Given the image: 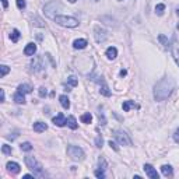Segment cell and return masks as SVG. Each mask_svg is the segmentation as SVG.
Instances as JSON below:
<instances>
[{
    "instance_id": "d590c367",
    "label": "cell",
    "mask_w": 179,
    "mask_h": 179,
    "mask_svg": "<svg viewBox=\"0 0 179 179\" xmlns=\"http://www.w3.org/2000/svg\"><path fill=\"white\" fill-rule=\"evenodd\" d=\"M39 95H41V97H45V95H46V88H45V87H41V88H39Z\"/></svg>"
},
{
    "instance_id": "52a82bcc",
    "label": "cell",
    "mask_w": 179,
    "mask_h": 179,
    "mask_svg": "<svg viewBox=\"0 0 179 179\" xmlns=\"http://www.w3.org/2000/svg\"><path fill=\"white\" fill-rule=\"evenodd\" d=\"M171 49H172V56H174V59H175L176 65L179 66V42L175 39V38H174V41H172Z\"/></svg>"
},
{
    "instance_id": "4316f807",
    "label": "cell",
    "mask_w": 179,
    "mask_h": 179,
    "mask_svg": "<svg viewBox=\"0 0 179 179\" xmlns=\"http://www.w3.org/2000/svg\"><path fill=\"white\" fill-rule=\"evenodd\" d=\"M0 70H2V71H0V77H4L10 71V67L6 66V65H2V66H0Z\"/></svg>"
},
{
    "instance_id": "8992f818",
    "label": "cell",
    "mask_w": 179,
    "mask_h": 179,
    "mask_svg": "<svg viewBox=\"0 0 179 179\" xmlns=\"http://www.w3.org/2000/svg\"><path fill=\"white\" fill-rule=\"evenodd\" d=\"M94 37H95V41L97 42H104V41L108 38V34H106V31L104 28H101V27H95V31H94Z\"/></svg>"
},
{
    "instance_id": "f546056e",
    "label": "cell",
    "mask_w": 179,
    "mask_h": 179,
    "mask_svg": "<svg viewBox=\"0 0 179 179\" xmlns=\"http://www.w3.org/2000/svg\"><path fill=\"white\" fill-rule=\"evenodd\" d=\"M95 144H97V147H98V148H101V147H102L104 140H102V137H101V136H97V139H95Z\"/></svg>"
},
{
    "instance_id": "5b68a950",
    "label": "cell",
    "mask_w": 179,
    "mask_h": 179,
    "mask_svg": "<svg viewBox=\"0 0 179 179\" xmlns=\"http://www.w3.org/2000/svg\"><path fill=\"white\" fill-rule=\"evenodd\" d=\"M113 134H115V139H116L118 141H119V144H122V146H130V144H132V140L129 139V136L124 132H122V130H115Z\"/></svg>"
},
{
    "instance_id": "ab89813d",
    "label": "cell",
    "mask_w": 179,
    "mask_h": 179,
    "mask_svg": "<svg viewBox=\"0 0 179 179\" xmlns=\"http://www.w3.org/2000/svg\"><path fill=\"white\" fill-rule=\"evenodd\" d=\"M121 76H122V77L126 76V70H122V71H121Z\"/></svg>"
},
{
    "instance_id": "44dd1931",
    "label": "cell",
    "mask_w": 179,
    "mask_h": 179,
    "mask_svg": "<svg viewBox=\"0 0 179 179\" xmlns=\"http://www.w3.org/2000/svg\"><path fill=\"white\" fill-rule=\"evenodd\" d=\"M20 37H21V34H20L18 29H13L10 34V39L13 41V42H17V41L20 39Z\"/></svg>"
},
{
    "instance_id": "d4e9b609",
    "label": "cell",
    "mask_w": 179,
    "mask_h": 179,
    "mask_svg": "<svg viewBox=\"0 0 179 179\" xmlns=\"http://www.w3.org/2000/svg\"><path fill=\"white\" fill-rule=\"evenodd\" d=\"M67 83H69V85H71V87H76V85L78 84V80H77V77L70 76L69 78H67Z\"/></svg>"
},
{
    "instance_id": "74e56055",
    "label": "cell",
    "mask_w": 179,
    "mask_h": 179,
    "mask_svg": "<svg viewBox=\"0 0 179 179\" xmlns=\"http://www.w3.org/2000/svg\"><path fill=\"white\" fill-rule=\"evenodd\" d=\"M174 139H175V141H179V129L175 132V136H174Z\"/></svg>"
},
{
    "instance_id": "d6a6232c",
    "label": "cell",
    "mask_w": 179,
    "mask_h": 179,
    "mask_svg": "<svg viewBox=\"0 0 179 179\" xmlns=\"http://www.w3.org/2000/svg\"><path fill=\"white\" fill-rule=\"evenodd\" d=\"M95 176H97V178H105L104 169H97V171H95Z\"/></svg>"
},
{
    "instance_id": "7a4b0ae2",
    "label": "cell",
    "mask_w": 179,
    "mask_h": 179,
    "mask_svg": "<svg viewBox=\"0 0 179 179\" xmlns=\"http://www.w3.org/2000/svg\"><path fill=\"white\" fill-rule=\"evenodd\" d=\"M25 164H27V167H28V168L34 172V176H39V178H41V176H45L44 167L38 162L37 158L27 155V157H25Z\"/></svg>"
},
{
    "instance_id": "ac0fdd59",
    "label": "cell",
    "mask_w": 179,
    "mask_h": 179,
    "mask_svg": "<svg viewBox=\"0 0 179 179\" xmlns=\"http://www.w3.org/2000/svg\"><path fill=\"white\" fill-rule=\"evenodd\" d=\"M31 91H32L31 85H28V84H21V85H18V92H21V94H29Z\"/></svg>"
},
{
    "instance_id": "6da1fadb",
    "label": "cell",
    "mask_w": 179,
    "mask_h": 179,
    "mask_svg": "<svg viewBox=\"0 0 179 179\" xmlns=\"http://www.w3.org/2000/svg\"><path fill=\"white\" fill-rule=\"evenodd\" d=\"M175 88V81L172 78H162L154 87V98L157 101H165Z\"/></svg>"
},
{
    "instance_id": "9c48e42d",
    "label": "cell",
    "mask_w": 179,
    "mask_h": 179,
    "mask_svg": "<svg viewBox=\"0 0 179 179\" xmlns=\"http://www.w3.org/2000/svg\"><path fill=\"white\" fill-rule=\"evenodd\" d=\"M53 123H55L56 126H59V128H62V126H65V124L67 123V121L63 113H58V115L53 118Z\"/></svg>"
},
{
    "instance_id": "8d00e7d4",
    "label": "cell",
    "mask_w": 179,
    "mask_h": 179,
    "mask_svg": "<svg viewBox=\"0 0 179 179\" xmlns=\"http://www.w3.org/2000/svg\"><path fill=\"white\" fill-rule=\"evenodd\" d=\"M0 101L4 102V90H0Z\"/></svg>"
},
{
    "instance_id": "ffe728a7",
    "label": "cell",
    "mask_w": 179,
    "mask_h": 179,
    "mask_svg": "<svg viewBox=\"0 0 179 179\" xmlns=\"http://www.w3.org/2000/svg\"><path fill=\"white\" fill-rule=\"evenodd\" d=\"M161 171H162V175L164 176H172V167L171 165H162Z\"/></svg>"
},
{
    "instance_id": "d6986e66",
    "label": "cell",
    "mask_w": 179,
    "mask_h": 179,
    "mask_svg": "<svg viewBox=\"0 0 179 179\" xmlns=\"http://www.w3.org/2000/svg\"><path fill=\"white\" fill-rule=\"evenodd\" d=\"M67 124H69V128L73 129V130H76L77 126H78V124H77L76 118H74V116H69V118H67Z\"/></svg>"
},
{
    "instance_id": "8fae6325",
    "label": "cell",
    "mask_w": 179,
    "mask_h": 179,
    "mask_svg": "<svg viewBox=\"0 0 179 179\" xmlns=\"http://www.w3.org/2000/svg\"><path fill=\"white\" fill-rule=\"evenodd\" d=\"M46 129H48V124L44 123V122H37V123H34V132L42 133V132H45Z\"/></svg>"
},
{
    "instance_id": "83f0119b",
    "label": "cell",
    "mask_w": 179,
    "mask_h": 179,
    "mask_svg": "<svg viewBox=\"0 0 179 179\" xmlns=\"http://www.w3.org/2000/svg\"><path fill=\"white\" fill-rule=\"evenodd\" d=\"M20 147H21V150H22V151H31V150H32V144H31V143H28V141H27V143H22Z\"/></svg>"
},
{
    "instance_id": "7402d4cb",
    "label": "cell",
    "mask_w": 179,
    "mask_h": 179,
    "mask_svg": "<svg viewBox=\"0 0 179 179\" xmlns=\"http://www.w3.org/2000/svg\"><path fill=\"white\" fill-rule=\"evenodd\" d=\"M91 121H92L91 113H83V115H81V122H83V123H91Z\"/></svg>"
},
{
    "instance_id": "f1b7e54d",
    "label": "cell",
    "mask_w": 179,
    "mask_h": 179,
    "mask_svg": "<svg viewBox=\"0 0 179 179\" xmlns=\"http://www.w3.org/2000/svg\"><path fill=\"white\" fill-rule=\"evenodd\" d=\"M158 39L162 42V46H164L165 49H168L169 44H168V41H167V38H165V35H160V37H158Z\"/></svg>"
},
{
    "instance_id": "277c9868",
    "label": "cell",
    "mask_w": 179,
    "mask_h": 179,
    "mask_svg": "<svg viewBox=\"0 0 179 179\" xmlns=\"http://www.w3.org/2000/svg\"><path fill=\"white\" fill-rule=\"evenodd\" d=\"M67 154H69V157L74 161H81L83 158H84V151L77 146H69L67 147Z\"/></svg>"
},
{
    "instance_id": "484cf974",
    "label": "cell",
    "mask_w": 179,
    "mask_h": 179,
    "mask_svg": "<svg viewBox=\"0 0 179 179\" xmlns=\"http://www.w3.org/2000/svg\"><path fill=\"white\" fill-rule=\"evenodd\" d=\"M164 10H165V4H157V6H155V13H157L158 15L164 14Z\"/></svg>"
},
{
    "instance_id": "836d02e7",
    "label": "cell",
    "mask_w": 179,
    "mask_h": 179,
    "mask_svg": "<svg viewBox=\"0 0 179 179\" xmlns=\"http://www.w3.org/2000/svg\"><path fill=\"white\" fill-rule=\"evenodd\" d=\"M25 0H17V7L18 8H25Z\"/></svg>"
},
{
    "instance_id": "60d3db41",
    "label": "cell",
    "mask_w": 179,
    "mask_h": 179,
    "mask_svg": "<svg viewBox=\"0 0 179 179\" xmlns=\"http://www.w3.org/2000/svg\"><path fill=\"white\" fill-rule=\"evenodd\" d=\"M24 178H25V179H29V178H34V175H24Z\"/></svg>"
},
{
    "instance_id": "2e32d148",
    "label": "cell",
    "mask_w": 179,
    "mask_h": 179,
    "mask_svg": "<svg viewBox=\"0 0 179 179\" xmlns=\"http://www.w3.org/2000/svg\"><path fill=\"white\" fill-rule=\"evenodd\" d=\"M14 102L15 104H20V105H21V104H25V97H24V94H21V92H15L14 94Z\"/></svg>"
},
{
    "instance_id": "3957f363",
    "label": "cell",
    "mask_w": 179,
    "mask_h": 179,
    "mask_svg": "<svg viewBox=\"0 0 179 179\" xmlns=\"http://www.w3.org/2000/svg\"><path fill=\"white\" fill-rule=\"evenodd\" d=\"M53 20L59 25L67 27V28H74V27L78 25V20L74 18V17H70V15H56Z\"/></svg>"
},
{
    "instance_id": "7bdbcfd3",
    "label": "cell",
    "mask_w": 179,
    "mask_h": 179,
    "mask_svg": "<svg viewBox=\"0 0 179 179\" xmlns=\"http://www.w3.org/2000/svg\"><path fill=\"white\" fill-rule=\"evenodd\" d=\"M178 15H179V8H178Z\"/></svg>"
},
{
    "instance_id": "4dcf8cb0",
    "label": "cell",
    "mask_w": 179,
    "mask_h": 179,
    "mask_svg": "<svg viewBox=\"0 0 179 179\" xmlns=\"http://www.w3.org/2000/svg\"><path fill=\"white\" fill-rule=\"evenodd\" d=\"M98 165H99V169H105L106 168V161L104 158H99L98 160Z\"/></svg>"
},
{
    "instance_id": "e0dca14e",
    "label": "cell",
    "mask_w": 179,
    "mask_h": 179,
    "mask_svg": "<svg viewBox=\"0 0 179 179\" xmlns=\"http://www.w3.org/2000/svg\"><path fill=\"white\" fill-rule=\"evenodd\" d=\"M32 66L35 67V69H34V71H39L41 69H42V59L41 58H35L34 59V62H32Z\"/></svg>"
},
{
    "instance_id": "e575fe53",
    "label": "cell",
    "mask_w": 179,
    "mask_h": 179,
    "mask_svg": "<svg viewBox=\"0 0 179 179\" xmlns=\"http://www.w3.org/2000/svg\"><path fill=\"white\" fill-rule=\"evenodd\" d=\"M109 146H111V148H113L115 151H118V150H119V148H118V146H116V143H115V141H112V140L109 141Z\"/></svg>"
},
{
    "instance_id": "b9f144b4",
    "label": "cell",
    "mask_w": 179,
    "mask_h": 179,
    "mask_svg": "<svg viewBox=\"0 0 179 179\" xmlns=\"http://www.w3.org/2000/svg\"><path fill=\"white\" fill-rule=\"evenodd\" d=\"M69 2H70V3H76L77 0H69Z\"/></svg>"
},
{
    "instance_id": "9a60e30c",
    "label": "cell",
    "mask_w": 179,
    "mask_h": 179,
    "mask_svg": "<svg viewBox=\"0 0 179 179\" xmlns=\"http://www.w3.org/2000/svg\"><path fill=\"white\" fill-rule=\"evenodd\" d=\"M73 46L74 49H84L87 46V41L85 39H76L73 42Z\"/></svg>"
},
{
    "instance_id": "5bb4252c",
    "label": "cell",
    "mask_w": 179,
    "mask_h": 179,
    "mask_svg": "<svg viewBox=\"0 0 179 179\" xmlns=\"http://www.w3.org/2000/svg\"><path fill=\"white\" fill-rule=\"evenodd\" d=\"M118 56V51H116V48H113V46H111V48H108L106 49V58L108 59H111V60H113V59Z\"/></svg>"
},
{
    "instance_id": "30bf717a",
    "label": "cell",
    "mask_w": 179,
    "mask_h": 179,
    "mask_svg": "<svg viewBox=\"0 0 179 179\" xmlns=\"http://www.w3.org/2000/svg\"><path fill=\"white\" fill-rule=\"evenodd\" d=\"M7 171L11 175H17L20 172V165L17 162H7Z\"/></svg>"
},
{
    "instance_id": "ba28073f",
    "label": "cell",
    "mask_w": 179,
    "mask_h": 179,
    "mask_svg": "<svg viewBox=\"0 0 179 179\" xmlns=\"http://www.w3.org/2000/svg\"><path fill=\"white\" fill-rule=\"evenodd\" d=\"M143 169L146 171L147 176H148V178H151V179H158V176H160V175H158V172H157V169H154L150 164H146Z\"/></svg>"
},
{
    "instance_id": "1f68e13d",
    "label": "cell",
    "mask_w": 179,
    "mask_h": 179,
    "mask_svg": "<svg viewBox=\"0 0 179 179\" xmlns=\"http://www.w3.org/2000/svg\"><path fill=\"white\" fill-rule=\"evenodd\" d=\"M2 151H3L4 154H11V147L7 146V144H4V146L2 147Z\"/></svg>"
},
{
    "instance_id": "4fadbf2b",
    "label": "cell",
    "mask_w": 179,
    "mask_h": 179,
    "mask_svg": "<svg viewBox=\"0 0 179 179\" xmlns=\"http://www.w3.org/2000/svg\"><path fill=\"white\" fill-rule=\"evenodd\" d=\"M59 101H60V105H62L65 109H69L70 108V99L67 98V95H60V97H59Z\"/></svg>"
},
{
    "instance_id": "cb8c5ba5",
    "label": "cell",
    "mask_w": 179,
    "mask_h": 179,
    "mask_svg": "<svg viewBox=\"0 0 179 179\" xmlns=\"http://www.w3.org/2000/svg\"><path fill=\"white\" fill-rule=\"evenodd\" d=\"M132 106H134V102H133V101H124L123 105H122V108H123L124 112H129Z\"/></svg>"
},
{
    "instance_id": "603a6c76",
    "label": "cell",
    "mask_w": 179,
    "mask_h": 179,
    "mask_svg": "<svg viewBox=\"0 0 179 179\" xmlns=\"http://www.w3.org/2000/svg\"><path fill=\"white\" fill-rule=\"evenodd\" d=\"M101 94L102 95H105V97H111V90H109V87L105 84V83H102V87H101Z\"/></svg>"
},
{
    "instance_id": "7c38bea8",
    "label": "cell",
    "mask_w": 179,
    "mask_h": 179,
    "mask_svg": "<svg viewBox=\"0 0 179 179\" xmlns=\"http://www.w3.org/2000/svg\"><path fill=\"white\" fill-rule=\"evenodd\" d=\"M35 52H37V45L35 44H28L25 46V49H24V53L27 56H32Z\"/></svg>"
},
{
    "instance_id": "f35d334b",
    "label": "cell",
    "mask_w": 179,
    "mask_h": 179,
    "mask_svg": "<svg viewBox=\"0 0 179 179\" xmlns=\"http://www.w3.org/2000/svg\"><path fill=\"white\" fill-rule=\"evenodd\" d=\"M2 3H3V7H4V8H6V7H7V6H8L7 0H2Z\"/></svg>"
}]
</instances>
